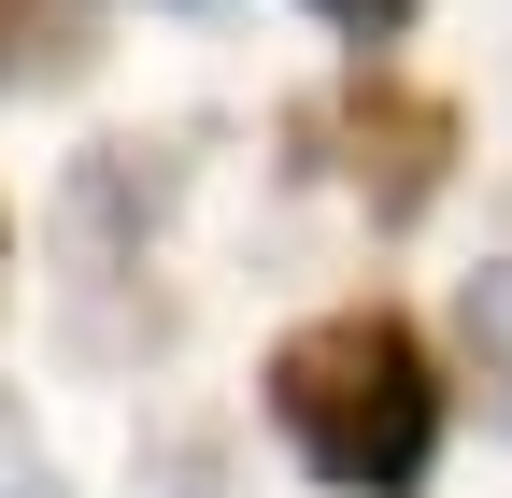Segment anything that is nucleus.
<instances>
[{
	"mask_svg": "<svg viewBox=\"0 0 512 498\" xmlns=\"http://www.w3.org/2000/svg\"><path fill=\"white\" fill-rule=\"evenodd\" d=\"M256 399H271L285 456L328 484V498H413L441 470V427H456V370H441V342L413 314L342 299V314H313V328L271 342Z\"/></svg>",
	"mask_w": 512,
	"mask_h": 498,
	"instance_id": "nucleus-1",
	"label": "nucleus"
},
{
	"mask_svg": "<svg viewBox=\"0 0 512 498\" xmlns=\"http://www.w3.org/2000/svg\"><path fill=\"white\" fill-rule=\"evenodd\" d=\"M299 143H342V185L370 200V228H413L441 185H456V100L384 72V57H356L328 114H299Z\"/></svg>",
	"mask_w": 512,
	"mask_h": 498,
	"instance_id": "nucleus-2",
	"label": "nucleus"
},
{
	"mask_svg": "<svg viewBox=\"0 0 512 498\" xmlns=\"http://www.w3.org/2000/svg\"><path fill=\"white\" fill-rule=\"evenodd\" d=\"M185 143H200V129H114V143L72 157V185H57V257H72L86 285H143V271H157L185 185H200Z\"/></svg>",
	"mask_w": 512,
	"mask_h": 498,
	"instance_id": "nucleus-3",
	"label": "nucleus"
},
{
	"mask_svg": "<svg viewBox=\"0 0 512 498\" xmlns=\"http://www.w3.org/2000/svg\"><path fill=\"white\" fill-rule=\"evenodd\" d=\"M100 15L114 0H0V86L15 100H57L100 72Z\"/></svg>",
	"mask_w": 512,
	"mask_h": 498,
	"instance_id": "nucleus-4",
	"label": "nucleus"
},
{
	"mask_svg": "<svg viewBox=\"0 0 512 498\" xmlns=\"http://www.w3.org/2000/svg\"><path fill=\"white\" fill-rule=\"evenodd\" d=\"M456 370H470V399L512 427V257H484L456 285Z\"/></svg>",
	"mask_w": 512,
	"mask_h": 498,
	"instance_id": "nucleus-5",
	"label": "nucleus"
},
{
	"mask_svg": "<svg viewBox=\"0 0 512 498\" xmlns=\"http://www.w3.org/2000/svg\"><path fill=\"white\" fill-rule=\"evenodd\" d=\"M0 498H72V470H57V442L29 427V399L0 385Z\"/></svg>",
	"mask_w": 512,
	"mask_h": 498,
	"instance_id": "nucleus-6",
	"label": "nucleus"
},
{
	"mask_svg": "<svg viewBox=\"0 0 512 498\" xmlns=\"http://www.w3.org/2000/svg\"><path fill=\"white\" fill-rule=\"evenodd\" d=\"M313 15H328V29H342L356 57H384V43H399V29H413V0H313Z\"/></svg>",
	"mask_w": 512,
	"mask_h": 498,
	"instance_id": "nucleus-7",
	"label": "nucleus"
},
{
	"mask_svg": "<svg viewBox=\"0 0 512 498\" xmlns=\"http://www.w3.org/2000/svg\"><path fill=\"white\" fill-rule=\"evenodd\" d=\"M0 271H15V214H0Z\"/></svg>",
	"mask_w": 512,
	"mask_h": 498,
	"instance_id": "nucleus-8",
	"label": "nucleus"
}]
</instances>
